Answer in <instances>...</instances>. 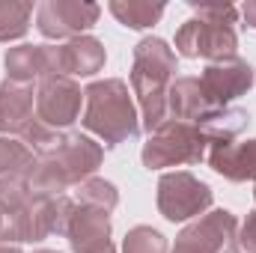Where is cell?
I'll return each mask as SVG.
<instances>
[{
    "instance_id": "4dcf8cb0",
    "label": "cell",
    "mask_w": 256,
    "mask_h": 253,
    "mask_svg": "<svg viewBox=\"0 0 256 253\" xmlns=\"http://www.w3.org/2000/svg\"><path fill=\"white\" fill-rule=\"evenodd\" d=\"M39 253H57V250H39Z\"/></svg>"
},
{
    "instance_id": "ffe728a7",
    "label": "cell",
    "mask_w": 256,
    "mask_h": 253,
    "mask_svg": "<svg viewBox=\"0 0 256 253\" xmlns=\"http://www.w3.org/2000/svg\"><path fill=\"white\" fill-rule=\"evenodd\" d=\"M30 15H33V3L0 0V42L21 39L30 27Z\"/></svg>"
},
{
    "instance_id": "d4e9b609",
    "label": "cell",
    "mask_w": 256,
    "mask_h": 253,
    "mask_svg": "<svg viewBox=\"0 0 256 253\" xmlns=\"http://www.w3.org/2000/svg\"><path fill=\"white\" fill-rule=\"evenodd\" d=\"M244 248L250 253H256V212L248 214V220H244V226H242V238H238Z\"/></svg>"
},
{
    "instance_id": "2e32d148",
    "label": "cell",
    "mask_w": 256,
    "mask_h": 253,
    "mask_svg": "<svg viewBox=\"0 0 256 253\" xmlns=\"http://www.w3.org/2000/svg\"><path fill=\"white\" fill-rule=\"evenodd\" d=\"M30 120H33V86L6 78L0 84V131L18 134Z\"/></svg>"
},
{
    "instance_id": "5bb4252c",
    "label": "cell",
    "mask_w": 256,
    "mask_h": 253,
    "mask_svg": "<svg viewBox=\"0 0 256 253\" xmlns=\"http://www.w3.org/2000/svg\"><path fill=\"white\" fill-rule=\"evenodd\" d=\"M220 110H224V108L208 104V98L202 96L200 78H179V80H173L170 90H167V120L206 126V122H212Z\"/></svg>"
},
{
    "instance_id": "7a4b0ae2",
    "label": "cell",
    "mask_w": 256,
    "mask_h": 253,
    "mask_svg": "<svg viewBox=\"0 0 256 253\" xmlns=\"http://www.w3.org/2000/svg\"><path fill=\"white\" fill-rule=\"evenodd\" d=\"M176 72V54L161 39H143L134 48V68H131V90L143 110V126L149 134L167 122V90Z\"/></svg>"
},
{
    "instance_id": "52a82bcc",
    "label": "cell",
    "mask_w": 256,
    "mask_h": 253,
    "mask_svg": "<svg viewBox=\"0 0 256 253\" xmlns=\"http://www.w3.org/2000/svg\"><path fill=\"white\" fill-rule=\"evenodd\" d=\"M212 206V190L191 173H167L158 182V208L167 220H188Z\"/></svg>"
},
{
    "instance_id": "1f68e13d",
    "label": "cell",
    "mask_w": 256,
    "mask_h": 253,
    "mask_svg": "<svg viewBox=\"0 0 256 253\" xmlns=\"http://www.w3.org/2000/svg\"><path fill=\"white\" fill-rule=\"evenodd\" d=\"M254 196H256V190H254Z\"/></svg>"
},
{
    "instance_id": "f546056e",
    "label": "cell",
    "mask_w": 256,
    "mask_h": 253,
    "mask_svg": "<svg viewBox=\"0 0 256 253\" xmlns=\"http://www.w3.org/2000/svg\"><path fill=\"white\" fill-rule=\"evenodd\" d=\"M0 230H3V214H0Z\"/></svg>"
},
{
    "instance_id": "7c38bea8",
    "label": "cell",
    "mask_w": 256,
    "mask_h": 253,
    "mask_svg": "<svg viewBox=\"0 0 256 253\" xmlns=\"http://www.w3.org/2000/svg\"><path fill=\"white\" fill-rule=\"evenodd\" d=\"M36 110H39V120L48 128L72 126L80 114V86L63 74L42 78L39 96H36Z\"/></svg>"
},
{
    "instance_id": "8fae6325",
    "label": "cell",
    "mask_w": 256,
    "mask_h": 253,
    "mask_svg": "<svg viewBox=\"0 0 256 253\" xmlns=\"http://www.w3.org/2000/svg\"><path fill=\"white\" fill-rule=\"evenodd\" d=\"M176 242L194 248L196 253H236L238 250V220L236 214L218 208L200 218L196 224L185 226Z\"/></svg>"
},
{
    "instance_id": "f1b7e54d",
    "label": "cell",
    "mask_w": 256,
    "mask_h": 253,
    "mask_svg": "<svg viewBox=\"0 0 256 253\" xmlns=\"http://www.w3.org/2000/svg\"><path fill=\"white\" fill-rule=\"evenodd\" d=\"M102 253H114V248H104V250H102Z\"/></svg>"
},
{
    "instance_id": "cb8c5ba5",
    "label": "cell",
    "mask_w": 256,
    "mask_h": 253,
    "mask_svg": "<svg viewBox=\"0 0 256 253\" xmlns=\"http://www.w3.org/2000/svg\"><path fill=\"white\" fill-rule=\"evenodd\" d=\"M188 6L196 12V18L212 21V24H226V27H232L236 18H238V9L230 6V3H196V0H188Z\"/></svg>"
},
{
    "instance_id": "ba28073f",
    "label": "cell",
    "mask_w": 256,
    "mask_h": 253,
    "mask_svg": "<svg viewBox=\"0 0 256 253\" xmlns=\"http://www.w3.org/2000/svg\"><path fill=\"white\" fill-rule=\"evenodd\" d=\"M102 15L98 3L90 0H45L36 9V24L48 39H78Z\"/></svg>"
},
{
    "instance_id": "4316f807",
    "label": "cell",
    "mask_w": 256,
    "mask_h": 253,
    "mask_svg": "<svg viewBox=\"0 0 256 253\" xmlns=\"http://www.w3.org/2000/svg\"><path fill=\"white\" fill-rule=\"evenodd\" d=\"M173 253H196V250H194V248H188V244H182V242H176Z\"/></svg>"
},
{
    "instance_id": "5b68a950",
    "label": "cell",
    "mask_w": 256,
    "mask_h": 253,
    "mask_svg": "<svg viewBox=\"0 0 256 253\" xmlns=\"http://www.w3.org/2000/svg\"><path fill=\"white\" fill-rule=\"evenodd\" d=\"M74 202L66 196H33L15 218H9V224H3L0 230V244L9 242H42L51 232H63L68 226Z\"/></svg>"
},
{
    "instance_id": "9a60e30c",
    "label": "cell",
    "mask_w": 256,
    "mask_h": 253,
    "mask_svg": "<svg viewBox=\"0 0 256 253\" xmlns=\"http://www.w3.org/2000/svg\"><path fill=\"white\" fill-rule=\"evenodd\" d=\"M208 164L220 176L232 182L256 179V140L248 143H212L208 146Z\"/></svg>"
},
{
    "instance_id": "603a6c76",
    "label": "cell",
    "mask_w": 256,
    "mask_h": 253,
    "mask_svg": "<svg viewBox=\"0 0 256 253\" xmlns=\"http://www.w3.org/2000/svg\"><path fill=\"white\" fill-rule=\"evenodd\" d=\"M78 194H80V202L96 206V208H104V212H110L116 206V200H120L116 196V188L110 182H104V179H86Z\"/></svg>"
},
{
    "instance_id": "7402d4cb",
    "label": "cell",
    "mask_w": 256,
    "mask_h": 253,
    "mask_svg": "<svg viewBox=\"0 0 256 253\" xmlns=\"http://www.w3.org/2000/svg\"><path fill=\"white\" fill-rule=\"evenodd\" d=\"M122 250L126 253H167V242L158 230L152 226H137L131 230L122 242Z\"/></svg>"
},
{
    "instance_id": "4fadbf2b",
    "label": "cell",
    "mask_w": 256,
    "mask_h": 253,
    "mask_svg": "<svg viewBox=\"0 0 256 253\" xmlns=\"http://www.w3.org/2000/svg\"><path fill=\"white\" fill-rule=\"evenodd\" d=\"M66 238L74 253H102L110 248V218L104 208L96 206H74L68 226H66Z\"/></svg>"
},
{
    "instance_id": "9c48e42d",
    "label": "cell",
    "mask_w": 256,
    "mask_h": 253,
    "mask_svg": "<svg viewBox=\"0 0 256 253\" xmlns=\"http://www.w3.org/2000/svg\"><path fill=\"white\" fill-rule=\"evenodd\" d=\"M45 78L51 74H96L104 66V48L92 36H78L66 45H42Z\"/></svg>"
},
{
    "instance_id": "44dd1931",
    "label": "cell",
    "mask_w": 256,
    "mask_h": 253,
    "mask_svg": "<svg viewBox=\"0 0 256 253\" xmlns=\"http://www.w3.org/2000/svg\"><path fill=\"white\" fill-rule=\"evenodd\" d=\"M33 164H36V155L21 140L0 137V173H6V176H12V173H30Z\"/></svg>"
},
{
    "instance_id": "6da1fadb",
    "label": "cell",
    "mask_w": 256,
    "mask_h": 253,
    "mask_svg": "<svg viewBox=\"0 0 256 253\" xmlns=\"http://www.w3.org/2000/svg\"><path fill=\"white\" fill-rule=\"evenodd\" d=\"M102 164V146L84 134H66L57 146L36 155L30 167V188L39 196H57L68 185L84 182Z\"/></svg>"
},
{
    "instance_id": "30bf717a",
    "label": "cell",
    "mask_w": 256,
    "mask_h": 253,
    "mask_svg": "<svg viewBox=\"0 0 256 253\" xmlns=\"http://www.w3.org/2000/svg\"><path fill=\"white\" fill-rule=\"evenodd\" d=\"M250 84H254V68L244 60H238V57L208 63L202 68V74H200L202 96L214 108H230V102L244 96L250 90Z\"/></svg>"
},
{
    "instance_id": "83f0119b",
    "label": "cell",
    "mask_w": 256,
    "mask_h": 253,
    "mask_svg": "<svg viewBox=\"0 0 256 253\" xmlns=\"http://www.w3.org/2000/svg\"><path fill=\"white\" fill-rule=\"evenodd\" d=\"M0 253H21L18 248H9V244H0Z\"/></svg>"
},
{
    "instance_id": "8992f818",
    "label": "cell",
    "mask_w": 256,
    "mask_h": 253,
    "mask_svg": "<svg viewBox=\"0 0 256 253\" xmlns=\"http://www.w3.org/2000/svg\"><path fill=\"white\" fill-rule=\"evenodd\" d=\"M238 36L226 24H212L202 18H191L176 33V51L182 57H206L212 63L236 57Z\"/></svg>"
},
{
    "instance_id": "484cf974",
    "label": "cell",
    "mask_w": 256,
    "mask_h": 253,
    "mask_svg": "<svg viewBox=\"0 0 256 253\" xmlns=\"http://www.w3.org/2000/svg\"><path fill=\"white\" fill-rule=\"evenodd\" d=\"M242 12H244V21H248L250 27H256V0H248Z\"/></svg>"
},
{
    "instance_id": "277c9868",
    "label": "cell",
    "mask_w": 256,
    "mask_h": 253,
    "mask_svg": "<svg viewBox=\"0 0 256 253\" xmlns=\"http://www.w3.org/2000/svg\"><path fill=\"white\" fill-rule=\"evenodd\" d=\"M208 134L194 122L167 120L143 146V164L149 170L173 167V164H200L208 155Z\"/></svg>"
},
{
    "instance_id": "e0dca14e",
    "label": "cell",
    "mask_w": 256,
    "mask_h": 253,
    "mask_svg": "<svg viewBox=\"0 0 256 253\" xmlns=\"http://www.w3.org/2000/svg\"><path fill=\"white\" fill-rule=\"evenodd\" d=\"M3 63H6V72H9V80L30 84L33 78H45V54H42V45L9 48Z\"/></svg>"
},
{
    "instance_id": "3957f363",
    "label": "cell",
    "mask_w": 256,
    "mask_h": 253,
    "mask_svg": "<svg viewBox=\"0 0 256 253\" xmlns=\"http://www.w3.org/2000/svg\"><path fill=\"white\" fill-rule=\"evenodd\" d=\"M86 96V114H84V126L96 131L108 146H116L122 140L137 137V114L131 104L126 80H96L84 90Z\"/></svg>"
},
{
    "instance_id": "ac0fdd59",
    "label": "cell",
    "mask_w": 256,
    "mask_h": 253,
    "mask_svg": "<svg viewBox=\"0 0 256 253\" xmlns=\"http://www.w3.org/2000/svg\"><path fill=\"white\" fill-rule=\"evenodd\" d=\"M110 12L116 15L120 24H126L131 30H143L158 24V18L164 15V3H146V0H110Z\"/></svg>"
},
{
    "instance_id": "d6986e66",
    "label": "cell",
    "mask_w": 256,
    "mask_h": 253,
    "mask_svg": "<svg viewBox=\"0 0 256 253\" xmlns=\"http://www.w3.org/2000/svg\"><path fill=\"white\" fill-rule=\"evenodd\" d=\"M36 194L30 188V176L27 173H12L0 179V214L15 218Z\"/></svg>"
}]
</instances>
